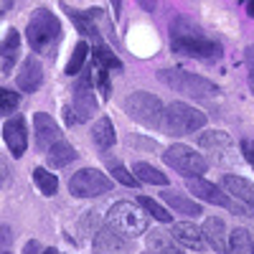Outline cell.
I'll return each mask as SVG.
<instances>
[{
    "label": "cell",
    "mask_w": 254,
    "mask_h": 254,
    "mask_svg": "<svg viewBox=\"0 0 254 254\" xmlns=\"http://www.w3.org/2000/svg\"><path fill=\"white\" fill-rule=\"evenodd\" d=\"M171 46L178 54L193 56V59H201V61H216L221 56V46L216 44V41L203 36L193 23H188V20H178V23L173 26Z\"/></svg>",
    "instance_id": "cell-1"
},
{
    "label": "cell",
    "mask_w": 254,
    "mask_h": 254,
    "mask_svg": "<svg viewBox=\"0 0 254 254\" xmlns=\"http://www.w3.org/2000/svg\"><path fill=\"white\" fill-rule=\"evenodd\" d=\"M158 79L163 84H168L173 92L188 94V97H196V99H208V97H216L219 87L214 81H208L198 74H190V71H181V69H160Z\"/></svg>",
    "instance_id": "cell-2"
},
{
    "label": "cell",
    "mask_w": 254,
    "mask_h": 254,
    "mask_svg": "<svg viewBox=\"0 0 254 254\" xmlns=\"http://www.w3.org/2000/svg\"><path fill=\"white\" fill-rule=\"evenodd\" d=\"M26 38L33 51H49L56 46V41L61 38V23L59 18L49 8H38L26 28Z\"/></svg>",
    "instance_id": "cell-3"
},
{
    "label": "cell",
    "mask_w": 254,
    "mask_h": 254,
    "mask_svg": "<svg viewBox=\"0 0 254 254\" xmlns=\"http://www.w3.org/2000/svg\"><path fill=\"white\" fill-rule=\"evenodd\" d=\"M142 206L140 203H132V201H117L110 214H107V224L122 234L125 239H132V237H140L147 231V216L142 214Z\"/></svg>",
    "instance_id": "cell-4"
},
{
    "label": "cell",
    "mask_w": 254,
    "mask_h": 254,
    "mask_svg": "<svg viewBox=\"0 0 254 254\" xmlns=\"http://www.w3.org/2000/svg\"><path fill=\"white\" fill-rule=\"evenodd\" d=\"M206 125V115L196 107H190L186 102H173L168 104L165 112H163V130L168 135H188V132H196Z\"/></svg>",
    "instance_id": "cell-5"
},
{
    "label": "cell",
    "mask_w": 254,
    "mask_h": 254,
    "mask_svg": "<svg viewBox=\"0 0 254 254\" xmlns=\"http://www.w3.org/2000/svg\"><path fill=\"white\" fill-rule=\"evenodd\" d=\"M125 110L135 122H140L142 127H163V102L155 94H147V92H132L130 97L125 99Z\"/></svg>",
    "instance_id": "cell-6"
},
{
    "label": "cell",
    "mask_w": 254,
    "mask_h": 254,
    "mask_svg": "<svg viewBox=\"0 0 254 254\" xmlns=\"http://www.w3.org/2000/svg\"><path fill=\"white\" fill-rule=\"evenodd\" d=\"M188 181V190L190 193H196L201 201H208V203H214V206H221V208H229L231 214H237V216H247L249 214V206H244L242 201H237L234 196H229L224 188H219L216 183H211L201 176H193V178H186Z\"/></svg>",
    "instance_id": "cell-7"
},
{
    "label": "cell",
    "mask_w": 254,
    "mask_h": 254,
    "mask_svg": "<svg viewBox=\"0 0 254 254\" xmlns=\"http://www.w3.org/2000/svg\"><path fill=\"white\" fill-rule=\"evenodd\" d=\"M163 160H165L168 168H173L176 173H181L186 178L201 176V173H206V168H208L206 158L201 153H196V150H190L188 145H171L163 153Z\"/></svg>",
    "instance_id": "cell-8"
},
{
    "label": "cell",
    "mask_w": 254,
    "mask_h": 254,
    "mask_svg": "<svg viewBox=\"0 0 254 254\" xmlns=\"http://www.w3.org/2000/svg\"><path fill=\"white\" fill-rule=\"evenodd\" d=\"M69 190H71V196H76V198H97L102 193H110L112 181L102 171H97V168H84V171L71 176Z\"/></svg>",
    "instance_id": "cell-9"
},
{
    "label": "cell",
    "mask_w": 254,
    "mask_h": 254,
    "mask_svg": "<svg viewBox=\"0 0 254 254\" xmlns=\"http://www.w3.org/2000/svg\"><path fill=\"white\" fill-rule=\"evenodd\" d=\"M92 79H94V71L84 69V76L76 81V87H74V104H71V110H74L79 122L89 120L97 112V99H94V92H92Z\"/></svg>",
    "instance_id": "cell-10"
},
{
    "label": "cell",
    "mask_w": 254,
    "mask_h": 254,
    "mask_svg": "<svg viewBox=\"0 0 254 254\" xmlns=\"http://www.w3.org/2000/svg\"><path fill=\"white\" fill-rule=\"evenodd\" d=\"M3 140L8 145V150L13 158H20L28 147V132H26V120L23 117H10L5 125H3Z\"/></svg>",
    "instance_id": "cell-11"
},
{
    "label": "cell",
    "mask_w": 254,
    "mask_h": 254,
    "mask_svg": "<svg viewBox=\"0 0 254 254\" xmlns=\"http://www.w3.org/2000/svg\"><path fill=\"white\" fill-rule=\"evenodd\" d=\"M92 252L94 254H127V244H125L122 234H117L110 224H104L102 229H97V234H94Z\"/></svg>",
    "instance_id": "cell-12"
},
{
    "label": "cell",
    "mask_w": 254,
    "mask_h": 254,
    "mask_svg": "<svg viewBox=\"0 0 254 254\" xmlns=\"http://www.w3.org/2000/svg\"><path fill=\"white\" fill-rule=\"evenodd\" d=\"M171 239L186 249H193V252H201L206 247V239H203V231L190 224V221H178L171 226Z\"/></svg>",
    "instance_id": "cell-13"
},
{
    "label": "cell",
    "mask_w": 254,
    "mask_h": 254,
    "mask_svg": "<svg viewBox=\"0 0 254 254\" xmlns=\"http://www.w3.org/2000/svg\"><path fill=\"white\" fill-rule=\"evenodd\" d=\"M33 127H36V142L41 150H49L51 145H56L61 140V130L54 117H49L46 112H36L33 117Z\"/></svg>",
    "instance_id": "cell-14"
},
{
    "label": "cell",
    "mask_w": 254,
    "mask_h": 254,
    "mask_svg": "<svg viewBox=\"0 0 254 254\" xmlns=\"http://www.w3.org/2000/svg\"><path fill=\"white\" fill-rule=\"evenodd\" d=\"M18 89L20 92H36L44 81V69H41V61L36 56H28L23 64H20V71L15 76Z\"/></svg>",
    "instance_id": "cell-15"
},
{
    "label": "cell",
    "mask_w": 254,
    "mask_h": 254,
    "mask_svg": "<svg viewBox=\"0 0 254 254\" xmlns=\"http://www.w3.org/2000/svg\"><path fill=\"white\" fill-rule=\"evenodd\" d=\"M201 231H203V239H206V244H208L211 249L219 252V254H226V247H229V234H226V224H224L221 219H216V216H208V219L203 221Z\"/></svg>",
    "instance_id": "cell-16"
},
{
    "label": "cell",
    "mask_w": 254,
    "mask_h": 254,
    "mask_svg": "<svg viewBox=\"0 0 254 254\" xmlns=\"http://www.w3.org/2000/svg\"><path fill=\"white\" fill-rule=\"evenodd\" d=\"M221 188L229 196H234L237 201H242L244 206L254 208V183H249L247 178L239 176H224L221 178Z\"/></svg>",
    "instance_id": "cell-17"
},
{
    "label": "cell",
    "mask_w": 254,
    "mask_h": 254,
    "mask_svg": "<svg viewBox=\"0 0 254 254\" xmlns=\"http://www.w3.org/2000/svg\"><path fill=\"white\" fill-rule=\"evenodd\" d=\"M163 201L171 206L176 214H183V216H188V219H193V216L201 214V206H198L196 201H190L188 196H181V193H173V190H165Z\"/></svg>",
    "instance_id": "cell-18"
},
{
    "label": "cell",
    "mask_w": 254,
    "mask_h": 254,
    "mask_svg": "<svg viewBox=\"0 0 254 254\" xmlns=\"http://www.w3.org/2000/svg\"><path fill=\"white\" fill-rule=\"evenodd\" d=\"M46 158H49V165L51 168H66L69 163L76 160V150L66 140H59L56 145H51L49 150H46Z\"/></svg>",
    "instance_id": "cell-19"
},
{
    "label": "cell",
    "mask_w": 254,
    "mask_h": 254,
    "mask_svg": "<svg viewBox=\"0 0 254 254\" xmlns=\"http://www.w3.org/2000/svg\"><path fill=\"white\" fill-rule=\"evenodd\" d=\"M18 51H20V36L15 28L8 31L5 41L0 44V61H3V71H10L13 69V64L18 59Z\"/></svg>",
    "instance_id": "cell-20"
},
{
    "label": "cell",
    "mask_w": 254,
    "mask_h": 254,
    "mask_svg": "<svg viewBox=\"0 0 254 254\" xmlns=\"http://www.w3.org/2000/svg\"><path fill=\"white\" fill-rule=\"evenodd\" d=\"M226 254H254V234L247 229H234L229 237Z\"/></svg>",
    "instance_id": "cell-21"
},
{
    "label": "cell",
    "mask_w": 254,
    "mask_h": 254,
    "mask_svg": "<svg viewBox=\"0 0 254 254\" xmlns=\"http://www.w3.org/2000/svg\"><path fill=\"white\" fill-rule=\"evenodd\" d=\"M66 13H69V18L74 20V26L79 28V33L94 38V44H97V41H102V38H99V31H97V26H94V10L79 13V10H74V8H66Z\"/></svg>",
    "instance_id": "cell-22"
},
{
    "label": "cell",
    "mask_w": 254,
    "mask_h": 254,
    "mask_svg": "<svg viewBox=\"0 0 254 254\" xmlns=\"http://www.w3.org/2000/svg\"><path fill=\"white\" fill-rule=\"evenodd\" d=\"M92 137H94V142L102 147V150H107V147H112V145H115V140H117L112 120H110V117H102V120H97L94 130H92Z\"/></svg>",
    "instance_id": "cell-23"
},
{
    "label": "cell",
    "mask_w": 254,
    "mask_h": 254,
    "mask_svg": "<svg viewBox=\"0 0 254 254\" xmlns=\"http://www.w3.org/2000/svg\"><path fill=\"white\" fill-rule=\"evenodd\" d=\"M132 173H135V178H137V181H142V183L168 186V176H165V173H160L158 168L147 165V163H135V165H132Z\"/></svg>",
    "instance_id": "cell-24"
},
{
    "label": "cell",
    "mask_w": 254,
    "mask_h": 254,
    "mask_svg": "<svg viewBox=\"0 0 254 254\" xmlns=\"http://www.w3.org/2000/svg\"><path fill=\"white\" fill-rule=\"evenodd\" d=\"M94 59H97L99 66H104V69H115V71L122 69V61L110 51V46L104 44V41H97V44H94Z\"/></svg>",
    "instance_id": "cell-25"
},
{
    "label": "cell",
    "mask_w": 254,
    "mask_h": 254,
    "mask_svg": "<svg viewBox=\"0 0 254 254\" xmlns=\"http://www.w3.org/2000/svg\"><path fill=\"white\" fill-rule=\"evenodd\" d=\"M147 247H150L153 254H183L181 249H176L168 239V234L163 231H150V237H147Z\"/></svg>",
    "instance_id": "cell-26"
},
{
    "label": "cell",
    "mask_w": 254,
    "mask_h": 254,
    "mask_svg": "<svg viewBox=\"0 0 254 254\" xmlns=\"http://www.w3.org/2000/svg\"><path fill=\"white\" fill-rule=\"evenodd\" d=\"M33 181L41 188V193H46V196H54L59 190V178L54 173H49L46 168H36V171H33Z\"/></svg>",
    "instance_id": "cell-27"
},
{
    "label": "cell",
    "mask_w": 254,
    "mask_h": 254,
    "mask_svg": "<svg viewBox=\"0 0 254 254\" xmlns=\"http://www.w3.org/2000/svg\"><path fill=\"white\" fill-rule=\"evenodd\" d=\"M87 56H89V46L81 41V44H76V46H74V54H71V59H69V64H66V74H69V76H74V74L84 71Z\"/></svg>",
    "instance_id": "cell-28"
},
{
    "label": "cell",
    "mask_w": 254,
    "mask_h": 254,
    "mask_svg": "<svg viewBox=\"0 0 254 254\" xmlns=\"http://www.w3.org/2000/svg\"><path fill=\"white\" fill-rule=\"evenodd\" d=\"M137 203L150 214L153 219H158V221H163V224H171V219H173V214H168V208H163L158 201H153V198H147V196H140L137 198Z\"/></svg>",
    "instance_id": "cell-29"
},
{
    "label": "cell",
    "mask_w": 254,
    "mask_h": 254,
    "mask_svg": "<svg viewBox=\"0 0 254 254\" xmlns=\"http://www.w3.org/2000/svg\"><path fill=\"white\" fill-rule=\"evenodd\" d=\"M198 142H201V147H208V150H219V147H229L231 145V137L226 132H221V130H211V132L201 135Z\"/></svg>",
    "instance_id": "cell-30"
},
{
    "label": "cell",
    "mask_w": 254,
    "mask_h": 254,
    "mask_svg": "<svg viewBox=\"0 0 254 254\" xmlns=\"http://www.w3.org/2000/svg\"><path fill=\"white\" fill-rule=\"evenodd\" d=\"M18 102H20L18 92H10V89H0V115H10V112H15Z\"/></svg>",
    "instance_id": "cell-31"
},
{
    "label": "cell",
    "mask_w": 254,
    "mask_h": 254,
    "mask_svg": "<svg viewBox=\"0 0 254 254\" xmlns=\"http://www.w3.org/2000/svg\"><path fill=\"white\" fill-rule=\"evenodd\" d=\"M107 71H110V69H104V66H99V64H97L94 79H97V87H99V92H102V97H104V99H110V94H112V84H110Z\"/></svg>",
    "instance_id": "cell-32"
},
{
    "label": "cell",
    "mask_w": 254,
    "mask_h": 254,
    "mask_svg": "<svg viewBox=\"0 0 254 254\" xmlns=\"http://www.w3.org/2000/svg\"><path fill=\"white\" fill-rule=\"evenodd\" d=\"M115 178L120 181V183H125V186H137V178H135V173H127L125 168H120V165H115Z\"/></svg>",
    "instance_id": "cell-33"
},
{
    "label": "cell",
    "mask_w": 254,
    "mask_h": 254,
    "mask_svg": "<svg viewBox=\"0 0 254 254\" xmlns=\"http://www.w3.org/2000/svg\"><path fill=\"white\" fill-rule=\"evenodd\" d=\"M242 153H244V160L254 168V140H242Z\"/></svg>",
    "instance_id": "cell-34"
},
{
    "label": "cell",
    "mask_w": 254,
    "mask_h": 254,
    "mask_svg": "<svg viewBox=\"0 0 254 254\" xmlns=\"http://www.w3.org/2000/svg\"><path fill=\"white\" fill-rule=\"evenodd\" d=\"M8 181H10V171H8L5 160L0 158V188H5V186H8Z\"/></svg>",
    "instance_id": "cell-35"
},
{
    "label": "cell",
    "mask_w": 254,
    "mask_h": 254,
    "mask_svg": "<svg viewBox=\"0 0 254 254\" xmlns=\"http://www.w3.org/2000/svg\"><path fill=\"white\" fill-rule=\"evenodd\" d=\"M23 254H41V244L38 242H28L26 249H23Z\"/></svg>",
    "instance_id": "cell-36"
},
{
    "label": "cell",
    "mask_w": 254,
    "mask_h": 254,
    "mask_svg": "<svg viewBox=\"0 0 254 254\" xmlns=\"http://www.w3.org/2000/svg\"><path fill=\"white\" fill-rule=\"evenodd\" d=\"M137 3L145 8V10H155V5H158V0H137Z\"/></svg>",
    "instance_id": "cell-37"
},
{
    "label": "cell",
    "mask_w": 254,
    "mask_h": 254,
    "mask_svg": "<svg viewBox=\"0 0 254 254\" xmlns=\"http://www.w3.org/2000/svg\"><path fill=\"white\" fill-rule=\"evenodd\" d=\"M244 8H247V15L254 18V0H244Z\"/></svg>",
    "instance_id": "cell-38"
},
{
    "label": "cell",
    "mask_w": 254,
    "mask_h": 254,
    "mask_svg": "<svg viewBox=\"0 0 254 254\" xmlns=\"http://www.w3.org/2000/svg\"><path fill=\"white\" fill-rule=\"evenodd\" d=\"M112 10H115V15L122 13V0H112Z\"/></svg>",
    "instance_id": "cell-39"
},
{
    "label": "cell",
    "mask_w": 254,
    "mask_h": 254,
    "mask_svg": "<svg viewBox=\"0 0 254 254\" xmlns=\"http://www.w3.org/2000/svg\"><path fill=\"white\" fill-rule=\"evenodd\" d=\"M249 89L254 92V66H249Z\"/></svg>",
    "instance_id": "cell-40"
},
{
    "label": "cell",
    "mask_w": 254,
    "mask_h": 254,
    "mask_svg": "<svg viewBox=\"0 0 254 254\" xmlns=\"http://www.w3.org/2000/svg\"><path fill=\"white\" fill-rule=\"evenodd\" d=\"M44 254H59V252H56V249H54V247H49V249H46V252H44Z\"/></svg>",
    "instance_id": "cell-41"
},
{
    "label": "cell",
    "mask_w": 254,
    "mask_h": 254,
    "mask_svg": "<svg viewBox=\"0 0 254 254\" xmlns=\"http://www.w3.org/2000/svg\"><path fill=\"white\" fill-rule=\"evenodd\" d=\"M145 254H153V252H145Z\"/></svg>",
    "instance_id": "cell-42"
},
{
    "label": "cell",
    "mask_w": 254,
    "mask_h": 254,
    "mask_svg": "<svg viewBox=\"0 0 254 254\" xmlns=\"http://www.w3.org/2000/svg\"><path fill=\"white\" fill-rule=\"evenodd\" d=\"M5 254H8V252H5Z\"/></svg>",
    "instance_id": "cell-43"
}]
</instances>
